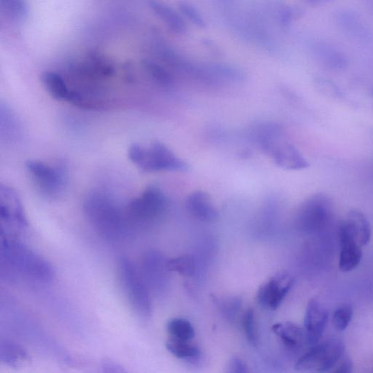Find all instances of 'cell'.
Returning <instances> with one entry per match:
<instances>
[{
	"instance_id": "obj_35",
	"label": "cell",
	"mask_w": 373,
	"mask_h": 373,
	"mask_svg": "<svg viewBox=\"0 0 373 373\" xmlns=\"http://www.w3.org/2000/svg\"><path fill=\"white\" fill-rule=\"evenodd\" d=\"M309 3L313 6H320L328 3L331 1H333V0H308Z\"/></svg>"
},
{
	"instance_id": "obj_15",
	"label": "cell",
	"mask_w": 373,
	"mask_h": 373,
	"mask_svg": "<svg viewBox=\"0 0 373 373\" xmlns=\"http://www.w3.org/2000/svg\"><path fill=\"white\" fill-rule=\"evenodd\" d=\"M186 209L192 217L203 223H215L219 217L210 197L203 191L191 193L186 200Z\"/></svg>"
},
{
	"instance_id": "obj_3",
	"label": "cell",
	"mask_w": 373,
	"mask_h": 373,
	"mask_svg": "<svg viewBox=\"0 0 373 373\" xmlns=\"http://www.w3.org/2000/svg\"><path fill=\"white\" fill-rule=\"evenodd\" d=\"M257 144L280 167L287 170H302L309 167L307 160L288 142L282 129L273 124L260 125L255 132Z\"/></svg>"
},
{
	"instance_id": "obj_16",
	"label": "cell",
	"mask_w": 373,
	"mask_h": 373,
	"mask_svg": "<svg viewBox=\"0 0 373 373\" xmlns=\"http://www.w3.org/2000/svg\"><path fill=\"white\" fill-rule=\"evenodd\" d=\"M22 136V129L19 120L7 104L1 103L0 106V136L6 143H17Z\"/></svg>"
},
{
	"instance_id": "obj_17",
	"label": "cell",
	"mask_w": 373,
	"mask_h": 373,
	"mask_svg": "<svg viewBox=\"0 0 373 373\" xmlns=\"http://www.w3.org/2000/svg\"><path fill=\"white\" fill-rule=\"evenodd\" d=\"M273 333L278 336L288 349L296 350L307 343L305 330L297 324L286 322L273 326Z\"/></svg>"
},
{
	"instance_id": "obj_10",
	"label": "cell",
	"mask_w": 373,
	"mask_h": 373,
	"mask_svg": "<svg viewBox=\"0 0 373 373\" xmlns=\"http://www.w3.org/2000/svg\"><path fill=\"white\" fill-rule=\"evenodd\" d=\"M294 284L293 276L285 271L275 274L258 290L257 300L262 307L275 310Z\"/></svg>"
},
{
	"instance_id": "obj_8",
	"label": "cell",
	"mask_w": 373,
	"mask_h": 373,
	"mask_svg": "<svg viewBox=\"0 0 373 373\" xmlns=\"http://www.w3.org/2000/svg\"><path fill=\"white\" fill-rule=\"evenodd\" d=\"M334 217V205L329 197L318 193L304 201L298 210L295 225L306 234L322 231Z\"/></svg>"
},
{
	"instance_id": "obj_29",
	"label": "cell",
	"mask_w": 373,
	"mask_h": 373,
	"mask_svg": "<svg viewBox=\"0 0 373 373\" xmlns=\"http://www.w3.org/2000/svg\"><path fill=\"white\" fill-rule=\"evenodd\" d=\"M179 8L184 17L191 23L197 26L199 28H205L206 26V21L195 6L187 1H182L179 3Z\"/></svg>"
},
{
	"instance_id": "obj_13",
	"label": "cell",
	"mask_w": 373,
	"mask_h": 373,
	"mask_svg": "<svg viewBox=\"0 0 373 373\" xmlns=\"http://www.w3.org/2000/svg\"><path fill=\"white\" fill-rule=\"evenodd\" d=\"M328 318L327 309L319 300L313 299L309 302L303 328L309 347L320 341L327 327Z\"/></svg>"
},
{
	"instance_id": "obj_23",
	"label": "cell",
	"mask_w": 373,
	"mask_h": 373,
	"mask_svg": "<svg viewBox=\"0 0 373 373\" xmlns=\"http://www.w3.org/2000/svg\"><path fill=\"white\" fill-rule=\"evenodd\" d=\"M3 15L12 22H23L28 16L29 8L26 0H0Z\"/></svg>"
},
{
	"instance_id": "obj_25",
	"label": "cell",
	"mask_w": 373,
	"mask_h": 373,
	"mask_svg": "<svg viewBox=\"0 0 373 373\" xmlns=\"http://www.w3.org/2000/svg\"><path fill=\"white\" fill-rule=\"evenodd\" d=\"M213 301L224 319L229 322H234L237 319L243 306L241 298L234 296L218 298L213 296Z\"/></svg>"
},
{
	"instance_id": "obj_14",
	"label": "cell",
	"mask_w": 373,
	"mask_h": 373,
	"mask_svg": "<svg viewBox=\"0 0 373 373\" xmlns=\"http://www.w3.org/2000/svg\"><path fill=\"white\" fill-rule=\"evenodd\" d=\"M167 262L155 251L147 252L143 256L141 272L149 289L159 291L164 285L165 271H168Z\"/></svg>"
},
{
	"instance_id": "obj_36",
	"label": "cell",
	"mask_w": 373,
	"mask_h": 373,
	"mask_svg": "<svg viewBox=\"0 0 373 373\" xmlns=\"http://www.w3.org/2000/svg\"><path fill=\"white\" fill-rule=\"evenodd\" d=\"M366 1L367 5L371 6L370 7L373 8V0H366Z\"/></svg>"
},
{
	"instance_id": "obj_28",
	"label": "cell",
	"mask_w": 373,
	"mask_h": 373,
	"mask_svg": "<svg viewBox=\"0 0 373 373\" xmlns=\"http://www.w3.org/2000/svg\"><path fill=\"white\" fill-rule=\"evenodd\" d=\"M167 267L170 271L190 278L196 273L197 264L194 257L191 255H185L168 260Z\"/></svg>"
},
{
	"instance_id": "obj_30",
	"label": "cell",
	"mask_w": 373,
	"mask_h": 373,
	"mask_svg": "<svg viewBox=\"0 0 373 373\" xmlns=\"http://www.w3.org/2000/svg\"><path fill=\"white\" fill-rule=\"evenodd\" d=\"M353 313V309L350 305H343L338 307L333 317L335 328L338 331H344L347 329L351 323Z\"/></svg>"
},
{
	"instance_id": "obj_6",
	"label": "cell",
	"mask_w": 373,
	"mask_h": 373,
	"mask_svg": "<svg viewBox=\"0 0 373 373\" xmlns=\"http://www.w3.org/2000/svg\"><path fill=\"white\" fill-rule=\"evenodd\" d=\"M167 201L158 187L149 186L132 200L126 211L133 231L154 225L167 210Z\"/></svg>"
},
{
	"instance_id": "obj_11",
	"label": "cell",
	"mask_w": 373,
	"mask_h": 373,
	"mask_svg": "<svg viewBox=\"0 0 373 373\" xmlns=\"http://www.w3.org/2000/svg\"><path fill=\"white\" fill-rule=\"evenodd\" d=\"M0 219L3 226L24 229L28 226L22 203L15 190L0 186Z\"/></svg>"
},
{
	"instance_id": "obj_5",
	"label": "cell",
	"mask_w": 373,
	"mask_h": 373,
	"mask_svg": "<svg viewBox=\"0 0 373 373\" xmlns=\"http://www.w3.org/2000/svg\"><path fill=\"white\" fill-rule=\"evenodd\" d=\"M130 161L144 172H181L188 171V165L178 158L165 145L156 142L145 147L133 144L128 151Z\"/></svg>"
},
{
	"instance_id": "obj_32",
	"label": "cell",
	"mask_w": 373,
	"mask_h": 373,
	"mask_svg": "<svg viewBox=\"0 0 373 373\" xmlns=\"http://www.w3.org/2000/svg\"><path fill=\"white\" fill-rule=\"evenodd\" d=\"M228 372L230 373H246L248 372L246 363L238 357H233L228 365Z\"/></svg>"
},
{
	"instance_id": "obj_34",
	"label": "cell",
	"mask_w": 373,
	"mask_h": 373,
	"mask_svg": "<svg viewBox=\"0 0 373 373\" xmlns=\"http://www.w3.org/2000/svg\"><path fill=\"white\" fill-rule=\"evenodd\" d=\"M102 367L104 369V371L106 372H123V369L121 366H120L118 364H116L113 362H104Z\"/></svg>"
},
{
	"instance_id": "obj_20",
	"label": "cell",
	"mask_w": 373,
	"mask_h": 373,
	"mask_svg": "<svg viewBox=\"0 0 373 373\" xmlns=\"http://www.w3.org/2000/svg\"><path fill=\"white\" fill-rule=\"evenodd\" d=\"M345 219L347 221L352 228L358 244L362 246L368 244L371 239L372 231L369 221L365 215L361 212L354 210L349 212Z\"/></svg>"
},
{
	"instance_id": "obj_7",
	"label": "cell",
	"mask_w": 373,
	"mask_h": 373,
	"mask_svg": "<svg viewBox=\"0 0 373 373\" xmlns=\"http://www.w3.org/2000/svg\"><path fill=\"white\" fill-rule=\"evenodd\" d=\"M26 169L40 195L51 199L62 195L68 179L67 171L63 164L53 165L30 160L26 163Z\"/></svg>"
},
{
	"instance_id": "obj_37",
	"label": "cell",
	"mask_w": 373,
	"mask_h": 373,
	"mask_svg": "<svg viewBox=\"0 0 373 373\" xmlns=\"http://www.w3.org/2000/svg\"><path fill=\"white\" fill-rule=\"evenodd\" d=\"M372 95H373V90H372Z\"/></svg>"
},
{
	"instance_id": "obj_27",
	"label": "cell",
	"mask_w": 373,
	"mask_h": 373,
	"mask_svg": "<svg viewBox=\"0 0 373 373\" xmlns=\"http://www.w3.org/2000/svg\"><path fill=\"white\" fill-rule=\"evenodd\" d=\"M26 357V352L19 345L10 340H2L0 361L3 363L10 366L17 365L24 361Z\"/></svg>"
},
{
	"instance_id": "obj_1",
	"label": "cell",
	"mask_w": 373,
	"mask_h": 373,
	"mask_svg": "<svg viewBox=\"0 0 373 373\" xmlns=\"http://www.w3.org/2000/svg\"><path fill=\"white\" fill-rule=\"evenodd\" d=\"M89 224L104 240L118 243L131 236L126 206L122 207L107 193L93 191L84 203Z\"/></svg>"
},
{
	"instance_id": "obj_18",
	"label": "cell",
	"mask_w": 373,
	"mask_h": 373,
	"mask_svg": "<svg viewBox=\"0 0 373 373\" xmlns=\"http://www.w3.org/2000/svg\"><path fill=\"white\" fill-rule=\"evenodd\" d=\"M149 7L172 32L176 35H183L186 33L185 22L173 8L156 0H151Z\"/></svg>"
},
{
	"instance_id": "obj_9",
	"label": "cell",
	"mask_w": 373,
	"mask_h": 373,
	"mask_svg": "<svg viewBox=\"0 0 373 373\" xmlns=\"http://www.w3.org/2000/svg\"><path fill=\"white\" fill-rule=\"evenodd\" d=\"M345 345L338 338H328L318 343L298 361L295 369L302 372L333 371L344 356Z\"/></svg>"
},
{
	"instance_id": "obj_4",
	"label": "cell",
	"mask_w": 373,
	"mask_h": 373,
	"mask_svg": "<svg viewBox=\"0 0 373 373\" xmlns=\"http://www.w3.org/2000/svg\"><path fill=\"white\" fill-rule=\"evenodd\" d=\"M118 273L122 292L134 312L144 319L151 315L149 288L140 270L127 257L118 261Z\"/></svg>"
},
{
	"instance_id": "obj_31",
	"label": "cell",
	"mask_w": 373,
	"mask_h": 373,
	"mask_svg": "<svg viewBox=\"0 0 373 373\" xmlns=\"http://www.w3.org/2000/svg\"><path fill=\"white\" fill-rule=\"evenodd\" d=\"M243 326L247 340L252 344L255 345L257 343V333L255 312L253 309H250L245 312Z\"/></svg>"
},
{
	"instance_id": "obj_2",
	"label": "cell",
	"mask_w": 373,
	"mask_h": 373,
	"mask_svg": "<svg viewBox=\"0 0 373 373\" xmlns=\"http://www.w3.org/2000/svg\"><path fill=\"white\" fill-rule=\"evenodd\" d=\"M1 269L6 278H21L39 283H48L54 278L49 262L28 246L8 239L1 242Z\"/></svg>"
},
{
	"instance_id": "obj_12",
	"label": "cell",
	"mask_w": 373,
	"mask_h": 373,
	"mask_svg": "<svg viewBox=\"0 0 373 373\" xmlns=\"http://www.w3.org/2000/svg\"><path fill=\"white\" fill-rule=\"evenodd\" d=\"M338 236L341 247L339 269L345 273L352 271L361 264L362 246L358 244L353 230L345 219L339 224Z\"/></svg>"
},
{
	"instance_id": "obj_33",
	"label": "cell",
	"mask_w": 373,
	"mask_h": 373,
	"mask_svg": "<svg viewBox=\"0 0 373 373\" xmlns=\"http://www.w3.org/2000/svg\"><path fill=\"white\" fill-rule=\"evenodd\" d=\"M353 365L349 357L344 356L333 370L334 372L337 373H350L352 372Z\"/></svg>"
},
{
	"instance_id": "obj_22",
	"label": "cell",
	"mask_w": 373,
	"mask_h": 373,
	"mask_svg": "<svg viewBox=\"0 0 373 373\" xmlns=\"http://www.w3.org/2000/svg\"><path fill=\"white\" fill-rule=\"evenodd\" d=\"M315 50L318 57L328 68L341 70L348 64L347 59L344 55L330 46L320 44Z\"/></svg>"
},
{
	"instance_id": "obj_19",
	"label": "cell",
	"mask_w": 373,
	"mask_h": 373,
	"mask_svg": "<svg viewBox=\"0 0 373 373\" xmlns=\"http://www.w3.org/2000/svg\"><path fill=\"white\" fill-rule=\"evenodd\" d=\"M41 80L53 98L67 102L70 90L63 76L56 72L46 71L41 76Z\"/></svg>"
},
{
	"instance_id": "obj_21",
	"label": "cell",
	"mask_w": 373,
	"mask_h": 373,
	"mask_svg": "<svg viewBox=\"0 0 373 373\" xmlns=\"http://www.w3.org/2000/svg\"><path fill=\"white\" fill-rule=\"evenodd\" d=\"M143 67L147 75L159 86L170 87L174 84L173 75L159 60L147 58L143 62Z\"/></svg>"
},
{
	"instance_id": "obj_24",
	"label": "cell",
	"mask_w": 373,
	"mask_h": 373,
	"mask_svg": "<svg viewBox=\"0 0 373 373\" xmlns=\"http://www.w3.org/2000/svg\"><path fill=\"white\" fill-rule=\"evenodd\" d=\"M167 350L178 358L185 359V361H196L201 356V352L196 345H192L190 341L179 340L170 338L167 345Z\"/></svg>"
},
{
	"instance_id": "obj_26",
	"label": "cell",
	"mask_w": 373,
	"mask_h": 373,
	"mask_svg": "<svg viewBox=\"0 0 373 373\" xmlns=\"http://www.w3.org/2000/svg\"><path fill=\"white\" fill-rule=\"evenodd\" d=\"M167 330L172 339L190 341L195 337V330L192 324L182 318H174L169 321Z\"/></svg>"
}]
</instances>
